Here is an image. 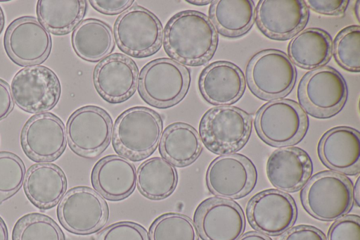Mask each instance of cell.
<instances>
[{
  "instance_id": "cb8c5ba5",
  "label": "cell",
  "mask_w": 360,
  "mask_h": 240,
  "mask_svg": "<svg viewBox=\"0 0 360 240\" xmlns=\"http://www.w3.org/2000/svg\"><path fill=\"white\" fill-rule=\"evenodd\" d=\"M24 191L29 200L38 208L54 207L67 189V179L63 170L51 163L32 165L24 181Z\"/></svg>"
},
{
  "instance_id": "4316f807",
  "label": "cell",
  "mask_w": 360,
  "mask_h": 240,
  "mask_svg": "<svg viewBox=\"0 0 360 240\" xmlns=\"http://www.w3.org/2000/svg\"><path fill=\"white\" fill-rule=\"evenodd\" d=\"M159 149L162 156L172 165L184 167L198 158L202 146L194 127L184 122H174L162 132Z\"/></svg>"
},
{
  "instance_id": "5b68a950",
  "label": "cell",
  "mask_w": 360,
  "mask_h": 240,
  "mask_svg": "<svg viewBox=\"0 0 360 240\" xmlns=\"http://www.w3.org/2000/svg\"><path fill=\"white\" fill-rule=\"evenodd\" d=\"M296 79L295 66L287 54L276 49L257 53L246 67L249 89L262 100H276L287 96Z\"/></svg>"
},
{
  "instance_id": "7c38bea8",
  "label": "cell",
  "mask_w": 360,
  "mask_h": 240,
  "mask_svg": "<svg viewBox=\"0 0 360 240\" xmlns=\"http://www.w3.org/2000/svg\"><path fill=\"white\" fill-rule=\"evenodd\" d=\"M57 215L68 231L84 235L98 230L106 223L108 208L95 191L78 187L64 194L58 204Z\"/></svg>"
},
{
  "instance_id": "ab89813d",
  "label": "cell",
  "mask_w": 360,
  "mask_h": 240,
  "mask_svg": "<svg viewBox=\"0 0 360 240\" xmlns=\"http://www.w3.org/2000/svg\"><path fill=\"white\" fill-rule=\"evenodd\" d=\"M13 106L11 87L6 82L0 79V120L8 115Z\"/></svg>"
},
{
  "instance_id": "d6986e66",
  "label": "cell",
  "mask_w": 360,
  "mask_h": 240,
  "mask_svg": "<svg viewBox=\"0 0 360 240\" xmlns=\"http://www.w3.org/2000/svg\"><path fill=\"white\" fill-rule=\"evenodd\" d=\"M93 80L97 92L105 101L119 103L135 93L139 69L131 58L115 53L106 56L96 65Z\"/></svg>"
},
{
  "instance_id": "d6a6232c",
  "label": "cell",
  "mask_w": 360,
  "mask_h": 240,
  "mask_svg": "<svg viewBox=\"0 0 360 240\" xmlns=\"http://www.w3.org/2000/svg\"><path fill=\"white\" fill-rule=\"evenodd\" d=\"M332 52L335 61L349 72L360 71V27L351 25L342 29L335 37Z\"/></svg>"
},
{
  "instance_id": "60d3db41",
  "label": "cell",
  "mask_w": 360,
  "mask_h": 240,
  "mask_svg": "<svg viewBox=\"0 0 360 240\" xmlns=\"http://www.w3.org/2000/svg\"><path fill=\"white\" fill-rule=\"evenodd\" d=\"M238 240H271L261 232H249L241 235Z\"/></svg>"
},
{
  "instance_id": "b9f144b4",
  "label": "cell",
  "mask_w": 360,
  "mask_h": 240,
  "mask_svg": "<svg viewBox=\"0 0 360 240\" xmlns=\"http://www.w3.org/2000/svg\"><path fill=\"white\" fill-rule=\"evenodd\" d=\"M0 240H8L7 226L4 220L0 217Z\"/></svg>"
},
{
  "instance_id": "83f0119b",
  "label": "cell",
  "mask_w": 360,
  "mask_h": 240,
  "mask_svg": "<svg viewBox=\"0 0 360 240\" xmlns=\"http://www.w3.org/2000/svg\"><path fill=\"white\" fill-rule=\"evenodd\" d=\"M209 18L221 35L234 38L245 34L252 26L255 5L251 0L212 1Z\"/></svg>"
},
{
  "instance_id": "7a4b0ae2",
  "label": "cell",
  "mask_w": 360,
  "mask_h": 240,
  "mask_svg": "<svg viewBox=\"0 0 360 240\" xmlns=\"http://www.w3.org/2000/svg\"><path fill=\"white\" fill-rule=\"evenodd\" d=\"M163 122L155 110L135 106L117 118L112 134L114 150L134 161L146 158L157 149L162 134Z\"/></svg>"
},
{
  "instance_id": "d590c367",
  "label": "cell",
  "mask_w": 360,
  "mask_h": 240,
  "mask_svg": "<svg viewBox=\"0 0 360 240\" xmlns=\"http://www.w3.org/2000/svg\"><path fill=\"white\" fill-rule=\"evenodd\" d=\"M328 240H360V218L350 215L338 219L330 227Z\"/></svg>"
},
{
  "instance_id": "4dcf8cb0",
  "label": "cell",
  "mask_w": 360,
  "mask_h": 240,
  "mask_svg": "<svg viewBox=\"0 0 360 240\" xmlns=\"http://www.w3.org/2000/svg\"><path fill=\"white\" fill-rule=\"evenodd\" d=\"M12 240H65L58 224L50 217L32 213L21 217L15 224Z\"/></svg>"
},
{
  "instance_id": "5bb4252c",
  "label": "cell",
  "mask_w": 360,
  "mask_h": 240,
  "mask_svg": "<svg viewBox=\"0 0 360 240\" xmlns=\"http://www.w3.org/2000/svg\"><path fill=\"white\" fill-rule=\"evenodd\" d=\"M255 181L253 164L240 154L229 153L216 158L206 172L209 190L214 195L225 199L244 196L252 190Z\"/></svg>"
},
{
  "instance_id": "ee69618b",
  "label": "cell",
  "mask_w": 360,
  "mask_h": 240,
  "mask_svg": "<svg viewBox=\"0 0 360 240\" xmlns=\"http://www.w3.org/2000/svg\"><path fill=\"white\" fill-rule=\"evenodd\" d=\"M186 2L191 4H193V5H196V6H205V5H207L209 4H211L212 2V1H202V0H200V1H198V0H194V1H191V0H188V1H186Z\"/></svg>"
},
{
  "instance_id": "8d00e7d4",
  "label": "cell",
  "mask_w": 360,
  "mask_h": 240,
  "mask_svg": "<svg viewBox=\"0 0 360 240\" xmlns=\"http://www.w3.org/2000/svg\"><path fill=\"white\" fill-rule=\"evenodd\" d=\"M349 2L347 0H308L305 1L310 9L326 15H343Z\"/></svg>"
},
{
  "instance_id": "44dd1931",
  "label": "cell",
  "mask_w": 360,
  "mask_h": 240,
  "mask_svg": "<svg viewBox=\"0 0 360 240\" xmlns=\"http://www.w3.org/2000/svg\"><path fill=\"white\" fill-rule=\"evenodd\" d=\"M318 152L322 162L338 172L354 175L360 170V134L349 127H336L321 137Z\"/></svg>"
},
{
  "instance_id": "6da1fadb",
  "label": "cell",
  "mask_w": 360,
  "mask_h": 240,
  "mask_svg": "<svg viewBox=\"0 0 360 240\" xmlns=\"http://www.w3.org/2000/svg\"><path fill=\"white\" fill-rule=\"evenodd\" d=\"M165 52L180 64L198 66L214 56L218 44L217 32L204 13L192 10L174 14L163 31Z\"/></svg>"
},
{
  "instance_id": "e575fe53",
  "label": "cell",
  "mask_w": 360,
  "mask_h": 240,
  "mask_svg": "<svg viewBox=\"0 0 360 240\" xmlns=\"http://www.w3.org/2000/svg\"><path fill=\"white\" fill-rule=\"evenodd\" d=\"M96 240H149L146 230L132 222H119L103 229Z\"/></svg>"
},
{
  "instance_id": "9c48e42d",
  "label": "cell",
  "mask_w": 360,
  "mask_h": 240,
  "mask_svg": "<svg viewBox=\"0 0 360 240\" xmlns=\"http://www.w3.org/2000/svg\"><path fill=\"white\" fill-rule=\"evenodd\" d=\"M113 32L119 49L135 58L153 55L163 42L160 20L149 10L138 5L131 6L119 15Z\"/></svg>"
},
{
  "instance_id": "d4e9b609",
  "label": "cell",
  "mask_w": 360,
  "mask_h": 240,
  "mask_svg": "<svg viewBox=\"0 0 360 240\" xmlns=\"http://www.w3.org/2000/svg\"><path fill=\"white\" fill-rule=\"evenodd\" d=\"M115 41L112 28L105 22L87 18L72 34V45L77 55L84 61L96 62L112 52Z\"/></svg>"
},
{
  "instance_id": "484cf974",
  "label": "cell",
  "mask_w": 360,
  "mask_h": 240,
  "mask_svg": "<svg viewBox=\"0 0 360 240\" xmlns=\"http://www.w3.org/2000/svg\"><path fill=\"white\" fill-rule=\"evenodd\" d=\"M330 35L319 28L310 27L295 35L288 46V57L293 64L311 70L326 64L332 56Z\"/></svg>"
},
{
  "instance_id": "2e32d148",
  "label": "cell",
  "mask_w": 360,
  "mask_h": 240,
  "mask_svg": "<svg viewBox=\"0 0 360 240\" xmlns=\"http://www.w3.org/2000/svg\"><path fill=\"white\" fill-rule=\"evenodd\" d=\"M194 220L204 240H238L245 225L240 206L222 198L202 201L195 212Z\"/></svg>"
},
{
  "instance_id": "7bdbcfd3",
  "label": "cell",
  "mask_w": 360,
  "mask_h": 240,
  "mask_svg": "<svg viewBox=\"0 0 360 240\" xmlns=\"http://www.w3.org/2000/svg\"><path fill=\"white\" fill-rule=\"evenodd\" d=\"M359 179L358 178L355 184L354 187V199L356 200V203L359 206Z\"/></svg>"
},
{
  "instance_id": "f546056e",
  "label": "cell",
  "mask_w": 360,
  "mask_h": 240,
  "mask_svg": "<svg viewBox=\"0 0 360 240\" xmlns=\"http://www.w3.org/2000/svg\"><path fill=\"white\" fill-rule=\"evenodd\" d=\"M84 0H39L37 4L39 21L51 33L63 35L75 30L86 12Z\"/></svg>"
},
{
  "instance_id": "277c9868",
  "label": "cell",
  "mask_w": 360,
  "mask_h": 240,
  "mask_svg": "<svg viewBox=\"0 0 360 240\" xmlns=\"http://www.w3.org/2000/svg\"><path fill=\"white\" fill-rule=\"evenodd\" d=\"M252 130V118L242 109L231 106H216L202 117L200 137L211 152L225 155L242 149Z\"/></svg>"
},
{
  "instance_id": "e0dca14e",
  "label": "cell",
  "mask_w": 360,
  "mask_h": 240,
  "mask_svg": "<svg viewBox=\"0 0 360 240\" xmlns=\"http://www.w3.org/2000/svg\"><path fill=\"white\" fill-rule=\"evenodd\" d=\"M309 10L302 0H261L255 7V20L267 37L286 40L302 30Z\"/></svg>"
},
{
  "instance_id": "603a6c76",
  "label": "cell",
  "mask_w": 360,
  "mask_h": 240,
  "mask_svg": "<svg viewBox=\"0 0 360 240\" xmlns=\"http://www.w3.org/2000/svg\"><path fill=\"white\" fill-rule=\"evenodd\" d=\"M269 182L277 189L296 191L307 181L312 171L309 156L297 147L281 148L274 151L266 163Z\"/></svg>"
},
{
  "instance_id": "3957f363",
  "label": "cell",
  "mask_w": 360,
  "mask_h": 240,
  "mask_svg": "<svg viewBox=\"0 0 360 240\" xmlns=\"http://www.w3.org/2000/svg\"><path fill=\"white\" fill-rule=\"evenodd\" d=\"M191 84L190 70L172 58H160L141 69L138 80L141 97L149 105L167 108L179 103Z\"/></svg>"
},
{
  "instance_id": "f6af8a7d",
  "label": "cell",
  "mask_w": 360,
  "mask_h": 240,
  "mask_svg": "<svg viewBox=\"0 0 360 240\" xmlns=\"http://www.w3.org/2000/svg\"><path fill=\"white\" fill-rule=\"evenodd\" d=\"M5 23V17L4 13L3 12V10L1 7L0 6V33L1 32Z\"/></svg>"
},
{
  "instance_id": "74e56055",
  "label": "cell",
  "mask_w": 360,
  "mask_h": 240,
  "mask_svg": "<svg viewBox=\"0 0 360 240\" xmlns=\"http://www.w3.org/2000/svg\"><path fill=\"white\" fill-rule=\"evenodd\" d=\"M280 240H326L318 229L308 225H299L285 232Z\"/></svg>"
},
{
  "instance_id": "836d02e7",
  "label": "cell",
  "mask_w": 360,
  "mask_h": 240,
  "mask_svg": "<svg viewBox=\"0 0 360 240\" xmlns=\"http://www.w3.org/2000/svg\"><path fill=\"white\" fill-rule=\"evenodd\" d=\"M25 178V166L13 153L0 152V204L14 195Z\"/></svg>"
},
{
  "instance_id": "ac0fdd59",
  "label": "cell",
  "mask_w": 360,
  "mask_h": 240,
  "mask_svg": "<svg viewBox=\"0 0 360 240\" xmlns=\"http://www.w3.org/2000/svg\"><path fill=\"white\" fill-rule=\"evenodd\" d=\"M247 215L251 226L264 234L278 235L294 223L297 209L292 197L276 189H267L248 202Z\"/></svg>"
},
{
  "instance_id": "8992f818",
  "label": "cell",
  "mask_w": 360,
  "mask_h": 240,
  "mask_svg": "<svg viewBox=\"0 0 360 240\" xmlns=\"http://www.w3.org/2000/svg\"><path fill=\"white\" fill-rule=\"evenodd\" d=\"M307 211L323 221H332L343 217L353 204L351 181L335 172L325 171L313 176L301 194Z\"/></svg>"
},
{
  "instance_id": "30bf717a",
  "label": "cell",
  "mask_w": 360,
  "mask_h": 240,
  "mask_svg": "<svg viewBox=\"0 0 360 240\" xmlns=\"http://www.w3.org/2000/svg\"><path fill=\"white\" fill-rule=\"evenodd\" d=\"M66 136L70 147L78 155L94 158L108 146L112 134V120L103 108L86 106L69 117Z\"/></svg>"
},
{
  "instance_id": "ffe728a7",
  "label": "cell",
  "mask_w": 360,
  "mask_h": 240,
  "mask_svg": "<svg viewBox=\"0 0 360 240\" xmlns=\"http://www.w3.org/2000/svg\"><path fill=\"white\" fill-rule=\"evenodd\" d=\"M198 88L208 103L218 106H229L243 96L245 80L236 65L219 61L202 70L198 79Z\"/></svg>"
},
{
  "instance_id": "8fae6325",
  "label": "cell",
  "mask_w": 360,
  "mask_h": 240,
  "mask_svg": "<svg viewBox=\"0 0 360 240\" xmlns=\"http://www.w3.org/2000/svg\"><path fill=\"white\" fill-rule=\"evenodd\" d=\"M11 91L14 103L20 108L31 113H40L56 105L60 96V84L50 68L32 65L15 75Z\"/></svg>"
},
{
  "instance_id": "7402d4cb",
  "label": "cell",
  "mask_w": 360,
  "mask_h": 240,
  "mask_svg": "<svg viewBox=\"0 0 360 240\" xmlns=\"http://www.w3.org/2000/svg\"><path fill=\"white\" fill-rule=\"evenodd\" d=\"M137 171L129 159L117 155L107 156L94 166L91 181L94 189L105 198L118 201L129 196L136 184Z\"/></svg>"
},
{
  "instance_id": "4fadbf2b",
  "label": "cell",
  "mask_w": 360,
  "mask_h": 240,
  "mask_svg": "<svg viewBox=\"0 0 360 240\" xmlns=\"http://www.w3.org/2000/svg\"><path fill=\"white\" fill-rule=\"evenodd\" d=\"M5 50L15 63L36 65L44 62L51 49L49 32L37 18L24 16L13 20L4 36Z\"/></svg>"
},
{
  "instance_id": "f35d334b",
  "label": "cell",
  "mask_w": 360,
  "mask_h": 240,
  "mask_svg": "<svg viewBox=\"0 0 360 240\" xmlns=\"http://www.w3.org/2000/svg\"><path fill=\"white\" fill-rule=\"evenodd\" d=\"M133 0H91V6L97 11L105 15L122 13L132 6Z\"/></svg>"
},
{
  "instance_id": "9a60e30c",
  "label": "cell",
  "mask_w": 360,
  "mask_h": 240,
  "mask_svg": "<svg viewBox=\"0 0 360 240\" xmlns=\"http://www.w3.org/2000/svg\"><path fill=\"white\" fill-rule=\"evenodd\" d=\"M21 144L25 154L36 162L57 159L65 151L67 136L62 120L51 113L31 117L21 134Z\"/></svg>"
},
{
  "instance_id": "ba28073f",
  "label": "cell",
  "mask_w": 360,
  "mask_h": 240,
  "mask_svg": "<svg viewBox=\"0 0 360 240\" xmlns=\"http://www.w3.org/2000/svg\"><path fill=\"white\" fill-rule=\"evenodd\" d=\"M308 118L301 106L290 99H276L257 112L255 127L266 144L282 147L299 142L304 136Z\"/></svg>"
},
{
  "instance_id": "1f68e13d",
  "label": "cell",
  "mask_w": 360,
  "mask_h": 240,
  "mask_svg": "<svg viewBox=\"0 0 360 240\" xmlns=\"http://www.w3.org/2000/svg\"><path fill=\"white\" fill-rule=\"evenodd\" d=\"M150 240H198L195 225L186 215L169 213L158 217L149 230Z\"/></svg>"
},
{
  "instance_id": "f1b7e54d",
  "label": "cell",
  "mask_w": 360,
  "mask_h": 240,
  "mask_svg": "<svg viewBox=\"0 0 360 240\" xmlns=\"http://www.w3.org/2000/svg\"><path fill=\"white\" fill-rule=\"evenodd\" d=\"M177 183L178 174L175 167L164 158H149L143 162L138 168V189L148 198H165L173 193Z\"/></svg>"
},
{
  "instance_id": "52a82bcc",
  "label": "cell",
  "mask_w": 360,
  "mask_h": 240,
  "mask_svg": "<svg viewBox=\"0 0 360 240\" xmlns=\"http://www.w3.org/2000/svg\"><path fill=\"white\" fill-rule=\"evenodd\" d=\"M347 97L343 77L330 66H321L306 73L297 88L302 107L310 115L326 118L338 113Z\"/></svg>"
}]
</instances>
